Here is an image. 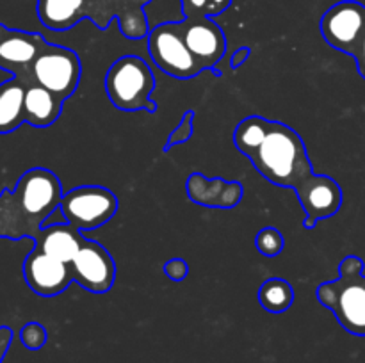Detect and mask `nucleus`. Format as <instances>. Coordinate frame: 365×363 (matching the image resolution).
<instances>
[{
    "label": "nucleus",
    "instance_id": "27",
    "mask_svg": "<svg viewBox=\"0 0 365 363\" xmlns=\"http://www.w3.org/2000/svg\"><path fill=\"white\" fill-rule=\"evenodd\" d=\"M355 60H356V68H359V73L365 78V36H364L362 43H360V48H359V52H356Z\"/></svg>",
    "mask_w": 365,
    "mask_h": 363
},
{
    "label": "nucleus",
    "instance_id": "6",
    "mask_svg": "<svg viewBox=\"0 0 365 363\" xmlns=\"http://www.w3.org/2000/svg\"><path fill=\"white\" fill-rule=\"evenodd\" d=\"M59 209L68 224L78 231H88L103 226L116 216L118 198L110 189L81 185L64 192Z\"/></svg>",
    "mask_w": 365,
    "mask_h": 363
},
{
    "label": "nucleus",
    "instance_id": "24",
    "mask_svg": "<svg viewBox=\"0 0 365 363\" xmlns=\"http://www.w3.org/2000/svg\"><path fill=\"white\" fill-rule=\"evenodd\" d=\"M164 273L173 281H182L189 274V263L182 258H171L164 263Z\"/></svg>",
    "mask_w": 365,
    "mask_h": 363
},
{
    "label": "nucleus",
    "instance_id": "26",
    "mask_svg": "<svg viewBox=\"0 0 365 363\" xmlns=\"http://www.w3.org/2000/svg\"><path fill=\"white\" fill-rule=\"evenodd\" d=\"M250 56V48H246V46H242V48L235 50V53L232 56V60H230V66L232 70H237L239 66H241L242 63H245L246 59H248Z\"/></svg>",
    "mask_w": 365,
    "mask_h": 363
},
{
    "label": "nucleus",
    "instance_id": "2",
    "mask_svg": "<svg viewBox=\"0 0 365 363\" xmlns=\"http://www.w3.org/2000/svg\"><path fill=\"white\" fill-rule=\"evenodd\" d=\"M152 0H38L36 13L50 31H68L89 18L100 31L118 20L120 31L128 39L148 36L150 25L145 7Z\"/></svg>",
    "mask_w": 365,
    "mask_h": 363
},
{
    "label": "nucleus",
    "instance_id": "12",
    "mask_svg": "<svg viewBox=\"0 0 365 363\" xmlns=\"http://www.w3.org/2000/svg\"><path fill=\"white\" fill-rule=\"evenodd\" d=\"M175 25L189 52L202 64L203 70H212L227 50V39L220 25L207 16L185 18L182 21H175Z\"/></svg>",
    "mask_w": 365,
    "mask_h": 363
},
{
    "label": "nucleus",
    "instance_id": "11",
    "mask_svg": "<svg viewBox=\"0 0 365 363\" xmlns=\"http://www.w3.org/2000/svg\"><path fill=\"white\" fill-rule=\"evenodd\" d=\"M45 45L46 39L38 32L18 31L0 23V70L32 82V64Z\"/></svg>",
    "mask_w": 365,
    "mask_h": 363
},
{
    "label": "nucleus",
    "instance_id": "19",
    "mask_svg": "<svg viewBox=\"0 0 365 363\" xmlns=\"http://www.w3.org/2000/svg\"><path fill=\"white\" fill-rule=\"evenodd\" d=\"M259 301L266 312L284 313L294 302V288L282 278H271L260 287Z\"/></svg>",
    "mask_w": 365,
    "mask_h": 363
},
{
    "label": "nucleus",
    "instance_id": "21",
    "mask_svg": "<svg viewBox=\"0 0 365 363\" xmlns=\"http://www.w3.org/2000/svg\"><path fill=\"white\" fill-rule=\"evenodd\" d=\"M255 246L264 256H278L282 253V249L285 248V241H284V235H282L280 230L273 226H267L262 228V230L257 233L255 238Z\"/></svg>",
    "mask_w": 365,
    "mask_h": 363
},
{
    "label": "nucleus",
    "instance_id": "23",
    "mask_svg": "<svg viewBox=\"0 0 365 363\" xmlns=\"http://www.w3.org/2000/svg\"><path fill=\"white\" fill-rule=\"evenodd\" d=\"M192 120H195V112H192V110H187V112L182 116L180 123L177 125V128L168 135V141L166 144H164V152H168V149L173 148V146L180 144V142H187L189 139H191Z\"/></svg>",
    "mask_w": 365,
    "mask_h": 363
},
{
    "label": "nucleus",
    "instance_id": "13",
    "mask_svg": "<svg viewBox=\"0 0 365 363\" xmlns=\"http://www.w3.org/2000/svg\"><path fill=\"white\" fill-rule=\"evenodd\" d=\"M24 278L29 288L41 298H56L63 294L73 281L68 263L59 262L36 248H32L25 258Z\"/></svg>",
    "mask_w": 365,
    "mask_h": 363
},
{
    "label": "nucleus",
    "instance_id": "25",
    "mask_svg": "<svg viewBox=\"0 0 365 363\" xmlns=\"http://www.w3.org/2000/svg\"><path fill=\"white\" fill-rule=\"evenodd\" d=\"M11 342H13V330L7 326H0V363L6 358L7 351L11 347Z\"/></svg>",
    "mask_w": 365,
    "mask_h": 363
},
{
    "label": "nucleus",
    "instance_id": "16",
    "mask_svg": "<svg viewBox=\"0 0 365 363\" xmlns=\"http://www.w3.org/2000/svg\"><path fill=\"white\" fill-rule=\"evenodd\" d=\"M84 241L86 238L82 237L77 228L68 223H57L43 226L38 237L34 238V248L70 265Z\"/></svg>",
    "mask_w": 365,
    "mask_h": 363
},
{
    "label": "nucleus",
    "instance_id": "8",
    "mask_svg": "<svg viewBox=\"0 0 365 363\" xmlns=\"http://www.w3.org/2000/svg\"><path fill=\"white\" fill-rule=\"evenodd\" d=\"M146 39L150 57L164 73L175 78H192L203 71L202 64L189 52L175 21L150 28Z\"/></svg>",
    "mask_w": 365,
    "mask_h": 363
},
{
    "label": "nucleus",
    "instance_id": "18",
    "mask_svg": "<svg viewBox=\"0 0 365 363\" xmlns=\"http://www.w3.org/2000/svg\"><path fill=\"white\" fill-rule=\"evenodd\" d=\"M27 80L11 77L0 84V134H11L25 123Z\"/></svg>",
    "mask_w": 365,
    "mask_h": 363
},
{
    "label": "nucleus",
    "instance_id": "3",
    "mask_svg": "<svg viewBox=\"0 0 365 363\" xmlns=\"http://www.w3.org/2000/svg\"><path fill=\"white\" fill-rule=\"evenodd\" d=\"M246 157L267 182L292 189L296 196L317 177L302 135L280 121H271L266 139Z\"/></svg>",
    "mask_w": 365,
    "mask_h": 363
},
{
    "label": "nucleus",
    "instance_id": "1",
    "mask_svg": "<svg viewBox=\"0 0 365 363\" xmlns=\"http://www.w3.org/2000/svg\"><path fill=\"white\" fill-rule=\"evenodd\" d=\"M59 177L46 167L25 171L13 191L0 192V237L34 241L63 199Z\"/></svg>",
    "mask_w": 365,
    "mask_h": 363
},
{
    "label": "nucleus",
    "instance_id": "10",
    "mask_svg": "<svg viewBox=\"0 0 365 363\" xmlns=\"http://www.w3.org/2000/svg\"><path fill=\"white\" fill-rule=\"evenodd\" d=\"M73 281L93 294H103L116 280V262L102 244L86 238L70 263Z\"/></svg>",
    "mask_w": 365,
    "mask_h": 363
},
{
    "label": "nucleus",
    "instance_id": "15",
    "mask_svg": "<svg viewBox=\"0 0 365 363\" xmlns=\"http://www.w3.org/2000/svg\"><path fill=\"white\" fill-rule=\"evenodd\" d=\"M189 198L203 206L214 209H232L242 199V185L237 182H227L223 178H205L192 173L187 178Z\"/></svg>",
    "mask_w": 365,
    "mask_h": 363
},
{
    "label": "nucleus",
    "instance_id": "20",
    "mask_svg": "<svg viewBox=\"0 0 365 363\" xmlns=\"http://www.w3.org/2000/svg\"><path fill=\"white\" fill-rule=\"evenodd\" d=\"M185 18H212L230 7L232 0H180Z\"/></svg>",
    "mask_w": 365,
    "mask_h": 363
},
{
    "label": "nucleus",
    "instance_id": "14",
    "mask_svg": "<svg viewBox=\"0 0 365 363\" xmlns=\"http://www.w3.org/2000/svg\"><path fill=\"white\" fill-rule=\"evenodd\" d=\"M299 203L305 210V228L312 230L317 221L328 219L341 210L342 189L337 182L327 174H317L312 184L298 194Z\"/></svg>",
    "mask_w": 365,
    "mask_h": 363
},
{
    "label": "nucleus",
    "instance_id": "17",
    "mask_svg": "<svg viewBox=\"0 0 365 363\" xmlns=\"http://www.w3.org/2000/svg\"><path fill=\"white\" fill-rule=\"evenodd\" d=\"M63 103L59 96L41 88L36 82H29L25 93V121L34 128H46L59 120L63 112Z\"/></svg>",
    "mask_w": 365,
    "mask_h": 363
},
{
    "label": "nucleus",
    "instance_id": "22",
    "mask_svg": "<svg viewBox=\"0 0 365 363\" xmlns=\"http://www.w3.org/2000/svg\"><path fill=\"white\" fill-rule=\"evenodd\" d=\"M46 338H48L46 330L39 322L25 324L20 331L21 344H24L27 349H31V351H38V349H41L43 345L46 344Z\"/></svg>",
    "mask_w": 365,
    "mask_h": 363
},
{
    "label": "nucleus",
    "instance_id": "5",
    "mask_svg": "<svg viewBox=\"0 0 365 363\" xmlns=\"http://www.w3.org/2000/svg\"><path fill=\"white\" fill-rule=\"evenodd\" d=\"M155 78L148 63L138 56L120 57L106 73V91L114 107L125 112L148 110L155 112L157 103L152 100Z\"/></svg>",
    "mask_w": 365,
    "mask_h": 363
},
{
    "label": "nucleus",
    "instance_id": "4",
    "mask_svg": "<svg viewBox=\"0 0 365 363\" xmlns=\"http://www.w3.org/2000/svg\"><path fill=\"white\" fill-rule=\"evenodd\" d=\"M323 306L348 333L365 337V276L364 260L348 255L339 263V278L319 285L316 292Z\"/></svg>",
    "mask_w": 365,
    "mask_h": 363
},
{
    "label": "nucleus",
    "instance_id": "9",
    "mask_svg": "<svg viewBox=\"0 0 365 363\" xmlns=\"http://www.w3.org/2000/svg\"><path fill=\"white\" fill-rule=\"evenodd\" d=\"M321 34L335 50L355 59L365 36V6L355 0H342L321 18Z\"/></svg>",
    "mask_w": 365,
    "mask_h": 363
},
{
    "label": "nucleus",
    "instance_id": "7",
    "mask_svg": "<svg viewBox=\"0 0 365 363\" xmlns=\"http://www.w3.org/2000/svg\"><path fill=\"white\" fill-rule=\"evenodd\" d=\"M81 73V59L75 50L46 43L32 64L31 80L66 102L77 91Z\"/></svg>",
    "mask_w": 365,
    "mask_h": 363
}]
</instances>
